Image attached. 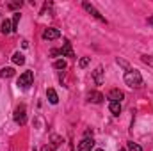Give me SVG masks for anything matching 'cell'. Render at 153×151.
Returning <instances> with one entry per match:
<instances>
[{"instance_id":"obj_9","label":"cell","mask_w":153,"mask_h":151,"mask_svg":"<svg viewBox=\"0 0 153 151\" xmlns=\"http://www.w3.org/2000/svg\"><path fill=\"white\" fill-rule=\"evenodd\" d=\"M93 78H94V82L100 85V84H103V68L100 66V68H96L94 71H93Z\"/></svg>"},{"instance_id":"obj_5","label":"cell","mask_w":153,"mask_h":151,"mask_svg":"<svg viewBox=\"0 0 153 151\" xmlns=\"http://www.w3.org/2000/svg\"><path fill=\"white\" fill-rule=\"evenodd\" d=\"M94 146V141L93 139H84L80 144H78V151H91Z\"/></svg>"},{"instance_id":"obj_7","label":"cell","mask_w":153,"mask_h":151,"mask_svg":"<svg viewBox=\"0 0 153 151\" xmlns=\"http://www.w3.org/2000/svg\"><path fill=\"white\" fill-rule=\"evenodd\" d=\"M61 53H62V55H66V57H75V53H73V50H71V43H70V41H64V43H62Z\"/></svg>"},{"instance_id":"obj_22","label":"cell","mask_w":153,"mask_h":151,"mask_svg":"<svg viewBox=\"0 0 153 151\" xmlns=\"http://www.w3.org/2000/svg\"><path fill=\"white\" fill-rule=\"evenodd\" d=\"M143 61H144V62H150V64H153V59H150V57H143Z\"/></svg>"},{"instance_id":"obj_2","label":"cell","mask_w":153,"mask_h":151,"mask_svg":"<svg viewBox=\"0 0 153 151\" xmlns=\"http://www.w3.org/2000/svg\"><path fill=\"white\" fill-rule=\"evenodd\" d=\"M32 80H34V73L32 71H25L23 75H20V78H18V87L27 89V87L32 85Z\"/></svg>"},{"instance_id":"obj_11","label":"cell","mask_w":153,"mask_h":151,"mask_svg":"<svg viewBox=\"0 0 153 151\" xmlns=\"http://www.w3.org/2000/svg\"><path fill=\"white\" fill-rule=\"evenodd\" d=\"M13 32V23L9 20H4L2 21V34H11Z\"/></svg>"},{"instance_id":"obj_21","label":"cell","mask_w":153,"mask_h":151,"mask_svg":"<svg viewBox=\"0 0 153 151\" xmlns=\"http://www.w3.org/2000/svg\"><path fill=\"white\" fill-rule=\"evenodd\" d=\"M18 5H22V2H13V4H9V9H14Z\"/></svg>"},{"instance_id":"obj_4","label":"cell","mask_w":153,"mask_h":151,"mask_svg":"<svg viewBox=\"0 0 153 151\" xmlns=\"http://www.w3.org/2000/svg\"><path fill=\"white\" fill-rule=\"evenodd\" d=\"M84 9H85L87 13H91V14H93L94 18H98L100 21H105V18H103V16H102V14H100V13H98V11H96V9L93 7V5H91L89 2H84Z\"/></svg>"},{"instance_id":"obj_14","label":"cell","mask_w":153,"mask_h":151,"mask_svg":"<svg viewBox=\"0 0 153 151\" xmlns=\"http://www.w3.org/2000/svg\"><path fill=\"white\" fill-rule=\"evenodd\" d=\"M109 109H111V112L114 114V115H119V112H121V103H117V101H111Z\"/></svg>"},{"instance_id":"obj_19","label":"cell","mask_w":153,"mask_h":151,"mask_svg":"<svg viewBox=\"0 0 153 151\" xmlns=\"http://www.w3.org/2000/svg\"><path fill=\"white\" fill-rule=\"evenodd\" d=\"M89 62H91V59H89V57H84V59H80V62H78V66H80V68H85V66H87Z\"/></svg>"},{"instance_id":"obj_1","label":"cell","mask_w":153,"mask_h":151,"mask_svg":"<svg viewBox=\"0 0 153 151\" xmlns=\"http://www.w3.org/2000/svg\"><path fill=\"white\" fill-rule=\"evenodd\" d=\"M125 84L130 87H141L143 85V76L137 70H126L125 73Z\"/></svg>"},{"instance_id":"obj_8","label":"cell","mask_w":153,"mask_h":151,"mask_svg":"<svg viewBox=\"0 0 153 151\" xmlns=\"http://www.w3.org/2000/svg\"><path fill=\"white\" fill-rule=\"evenodd\" d=\"M87 98H89V101H93V103H100V101L103 100V94L98 93V91H91V93L87 94Z\"/></svg>"},{"instance_id":"obj_18","label":"cell","mask_w":153,"mask_h":151,"mask_svg":"<svg viewBox=\"0 0 153 151\" xmlns=\"http://www.w3.org/2000/svg\"><path fill=\"white\" fill-rule=\"evenodd\" d=\"M18 21H20V13H16V14H14V18H13V30H16Z\"/></svg>"},{"instance_id":"obj_13","label":"cell","mask_w":153,"mask_h":151,"mask_svg":"<svg viewBox=\"0 0 153 151\" xmlns=\"http://www.w3.org/2000/svg\"><path fill=\"white\" fill-rule=\"evenodd\" d=\"M14 76V70L13 68H2L0 70V78H11Z\"/></svg>"},{"instance_id":"obj_6","label":"cell","mask_w":153,"mask_h":151,"mask_svg":"<svg viewBox=\"0 0 153 151\" xmlns=\"http://www.w3.org/2000/svg\"><path fill=\"white\" fill-rule=\"evenodd\" d=\"M61 36V32L57 29H45L43 32V39H57Z\"/></svg>"},{"instance_id":"obj_24","label":"cell","mask_w":153,"mask_h":151,"mask_svg":"<svg viewBox=\"0 0 153 151\" xmlns=\"http://www.w3.org/2000/svg\"><path fill=\"white\" fill-rule=\"evenodd\" d=\"M96 151H103V150H96Z\"/></svg>"},{"instance_id":"obj_20","label":"cell","mask_w":153,"mask_h":151,"mask_svg":"<svg viewBox=\"0 0 153 151\" xmlns=\"http://www.w3.org/2000/svg\"><path fill=\"white\" fill-rule=\"evenodd\" d=\"M53 150H55V146L52 144V146H43V150L41 151H53Z\"/></svg>"},{"instance_id":"obj_17","label":"cell","mask_w":153,"mask_h":151,"mask_svg":"<svg viewBox=\"0 0 153 151\" xmlns=\"http://www.w3.org/2000/svg\"><path fill=\"white\" fill-rule=\"evenodd\" d=\"M128 151H143L141 146H137L135 142H128Z\"/></svg>"},{"instance_id":"obj_3","label":"cell","mask_w":153,"mask_h":151,"mask_svg":"<svg viewBox=\"0 0 153 151\" xmlns=\"http://www.w3.org/2000/svg\"><path fill=\"white\" fill-rule=\"evenodd\" d=\"M14 121H16L18 124H25V121H27V110H25V105L16 107V110H14Z\"/></svg>"},{"instance_id":"obj_25","label":"cell","mask_w":153,"mask_h":151,"mask_svg":"<svg viewBox=\"0 0 153 151\" xmlns=\"http://www.w3.org/2000/svg\"><path fill=\"white\" fill-rule=\"evenodd\" d=\"M119 151H125V150H119Z\"/></svg>"},{"instance_id":"obj_10","label":"cell","mask_w":153,"mask_h":151,"mask_svg":"<svg viewBox=\"0 0 153 151\" xmlns=\"http://www.w3.org/2000/svg\"><path fill=\"white\" fill-rule=\"evenodd\" d=\"M109 98H111L112 101H117V103H119V101L123 100V93H121L119 89H112V91H111V94H109Z\"/></svg>"},{"instance_id":"obj_16","label":"cell","mask_w":153,"mask_h":151,"mask_svg":"<svg viewBox=\"0 0 153 151\" xmlns=\"http://www.w3.org/2000/svg\"><path fill=\"white\" fill-rule=\"evenodd\" d=\"M53 68L55 70H66V62L64 61H55L53 62Z\"/></svg>"},{"instance_id":"obj_12","label":"cell","mask_w":153,"mask_h":151,"mask_svg":"<svg viewBox=\"0 0 153 151\" xmlns=\"http://www.w3.org/2000/svg\"><path fill=\"white\" fill-rule=\"evenodd\" d=\"M46 96H48V101L53 103V105L59 101V96H57V93H55L53 89H48V91H46Z\"/></svg>"},{"instance_id":"obj_23","label":"cell","mask_w":153,"mask_h":151,"mask_svg":"<svg viewBox=\"0 0 153 151\" xmlns=\"http://www.w3.org/2000/svg\"><path fill=\"white\" fill-rule=\"evenodd\" d=\"M148 23H150V25H153V16H152V18H148Z\"/></svg>"},{"instance_id":"obj_15","label":"cell","mask_w":153,"mask_h":151,"mask_svg":"<svg viewBox=\"0 0 153 151\" xmlns=\"http://www.w3.org/2000/svg\"><path fill=\"white\" fill-rule=\"evenodd\" d=\"M13 62H14V64H23V62H25V57H23L20 52H16V53L13 55Z\"/></svg>"}]
</instances>
